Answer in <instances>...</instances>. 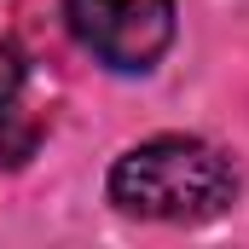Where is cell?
Returning a JSON list of instances; mask_svg holds the SVG:
<instances>
[{"label":"cell","instance_id":"6da1fadb","mask_svg":"<svg viewBox=\"0 0 249 249\" xmlns=\"http://www.w3.org/2000/svg\"><path fill=\"white\" fill-rule=\"evenodd\" d=\"M238 197L232 162L191 133H162L116 157L110 168V203L139 220H168V226H197L226 214Z\"/></svg>","mask_w":249,"mask_h":249},{"label":"cell","instance_id":"7a4b0ae2","mask_svg":"<svg viewBox=\"0 0 249 249\" xmlns=\"http://www.w3.org/2000/svg\"><path fill=\"white\" fill-rule=\"evenodd\" d=\"M70 35L122 75H145L174 41V0H64Z\"/></svg>","mask_w":249,"mask_h":249},{"label":"cell","instance_id":"3957f363","mask_svg":"<svg viewBox=\"0 0 249 249\" xmlns=\"http://www.w3.org/2000/svg\"><path fill=\"white\" fill-rule=\"evenodd\" d=\"M41 145V127L35 116H23L18 105H0V168H23Z\"/></svg>","mask_w":249,"mask_h":249},{"label":"cell","instance_id":"277c9868","mask_svg":"<svg viewBox=\"0 0 249 249\" xmlns=\"http://www.w3.org/2000/svg\"><path fill=\"white\" fill-rule=\"evenodd\" d=\"M18 93H23V58L12 41H0V105H18Z\"/></svg>","mask_w":249,"mask_h":249}]
</instances>
